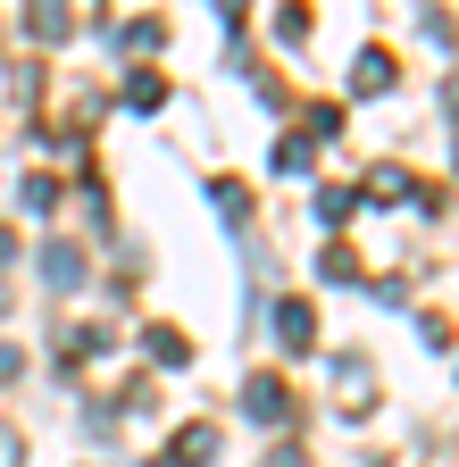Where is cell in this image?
<instances>
[{
    "mask_svg": "<svg viewBox=\"0 0 459 467\" xmlns=\"http://www.w3.org/2000/svg\"><path fill=\"white\" fill-rule=\"evenodd\" d=\"M251 418H284V384H276V376L251 384Z\"/></svg>",
    "mask_w": 459,
    "mask_h": 467,
    "instance_id": "1",
    "label": "cell"
},
{
    "mask_svg": "<svg viewBox=\"0 0 459 467\" xmlns=\"http://www.w3.org/2000/svg\"><path fill=\"white\" fill-rule=\"evenodd\" d=\"M201 459H209V426H193V434L176 442V467H201Z\"/></svg>",
    "mask_w": 459,
    "mask_h": 467,
    "instance_id": "2",
    "label": "cell"
},
{
    "mask_svg": "<svg viewBox=\"0 0 459 467\" xmlns=\"http://www.w3.org/2000/svg\"><path fill=\"white\" fill-rule=\"evenodd\" d=\"M360 84H368V92H376V84H392V58H384V50H368V58H360Z\"/></svg>",
    "mask_w": 459,
    "mask_h": 467,
    "instance_id": "3",
    "label": "cell"
}]
</instances>
